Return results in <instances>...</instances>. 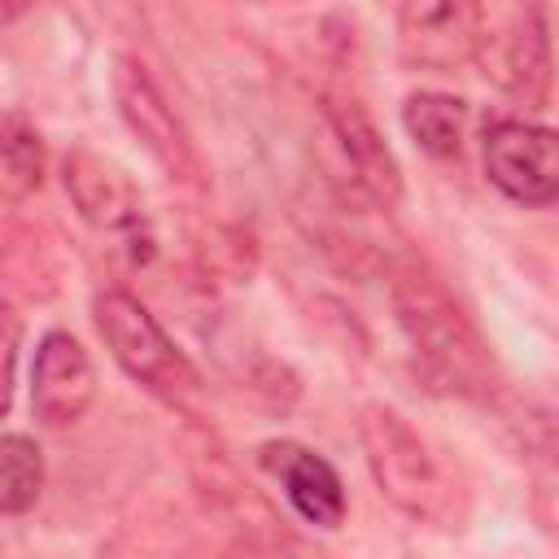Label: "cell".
<instances>
[{"instance_id": "obj_3", "label": "cell", "mask_w": 559, "mask_h": 559, "mask_svg": "<svg viewBox=\"0 0 559 559\" xmlns=\"http://www.w3.org/2000/svg\"><path fill=\"white\" fill-rule=\"evenodd\" d=\"M92 323H96L105 349L114 354V362L148 393H157L166 402H188L201 389V376L188 362V354L162 332V323L148 314V306L140 297H131L127 288H100L92 297Z\"/></svg>"}, {"instance_id": "obj_6", "label": "cell", "mask_w": 559, "mask_h": 559, "mask_svg": "<svg viewBox=\"0 0 559 559\" xmlns=\"http://www.w3.org/2000/svg\"><path fill=\"white\" fill-rule=\"evenodd\" d=\"M323 131L336 148V170L328 175L341 197L393 210L402 201V166L384 144L376 118L358 96H323Z\"/></svg>"}, {"instance_id": "obj_5", "label": "cell", "mask_w": 559, "mask_h": 559, "mask_svg": "<svg viewBox=\"0 0 559 559\" xmlns=\"http://www.w3.org/2000/svg\"><path fill=\"white\" fill-rule=\"evenodd\" d=\"M114 105H118V118L127 122V131L144 144V153L175 183L205 188V162H201V153H197L183 118L162 96V87L144 70V61L131 57V52H118L114 57Z\"/></svg>"}, {"instance_id": "obj_1", "label": "cell", "mask_w": 559, "mask_h": 559, "mask_svg": "<svg viewBox=\"0 0 559 559\" xmlns=\"http://www.w3.org/2000/svg\"><path fill=\"white\" fill-rule=\"evenodd\" d=\"M389 301L419 367L463 397H485L493 384V358L463 301L424 262L406 258L389 271Z\"/></svg>"}, {"instance_id": "obj_9", "label": "cell", "mask_w": 559, "mask_h": 559, "mask_svg": "<svg viewBox=\"0 0 559 559\" xmlns=\"http://www.w3.org/2000/svg\"><path fill=\"white\" fill-rule=\"evenodd\" d=\"M485 4L472 0H415L397 9V52L411 70H454L472 61Z\"/></svg>"}, {"instance_id": "obj_16", "label": "cell", "mask_w": 559, "mask_h": 559, "mask_svg": "<svg viewBox=\"0 0 559 559\" xmlns=\"http://www.w3.org/2000/svg\"><path fill=\"white\" fill-rule=\"evenodd\" d=\"M4 328H9V341H4V411H13V389H17V336H22V323L13 310H4Z\"/></svg>"}, {"instance_id": "obj_12", "label": "cell", "mask_w": 559, "mask_h": 559, "mask_svg": "<svg viewBox=\"0 0 559 559\" xmlns=\"http://www.w3.org/2000/svg\"><path fill=\"white\" fill-rule=\"evenodd\" d=\"M402 127L428 157H459L467 131V100L450 92H411L402 100Z\"/></svg>"}, {"instance_id": "obj_2", "label": "cell", "mask_w": 559, "mask_h": 559, "mask_svg": "<svg viewBox=\"0 0 559 559\" xmlns=\"http://www.w3.org/2000/svg\"><path fill=\"white\" fill-rule=\"evenodd\" d=\"M358 445L367 459V472L376 489L411 520L424 524H450L454 520V485L445 480L437 454L428 441L411 428L406 415H397L384 402H367L358 411Z\"/></svg>"}, {"instance_id": "obj_7", "label": "cell", "mask_w": 559, "mask_h": 559, "mask_svg": "<svg viewBox=\"0 0 559 559\" xmlns=\"http://www.w3.org/2000/svg\"><path fill=\"white\" fill-rule=\"evenodd\" d=\"M485 175L520 205L559 201V131L524 118H498L485 131Z\"/></svg>"}, {"instance_id": "obj_8", "label": "cell", "mask_w": 559, "mask_h": 559, "mask_svg": "<svg viewBox=\"0 0 559 559\" xmlns=\"http://www.w3.org/2000/svg\"><path fill=\"white\" fill-rule=\"evenodd\" d=\"M96 362L70 332H44L31 354V415L44 428H70L96 402Z\"/></svg>"}, {"instance_id": "obj_13", "label": "cell", "mask_w": 559, "mask_h": 559, "mask_svg": "<svg viewBox=\"0 0 559 559\" xmlns=\"http://www.w3.org/2000/svg\"><path fill=\"white\" fill-rule=\"evenodd\" d=\"M44 183V135L22 109H4L0 122V201L22 205Z\"/></svg>"}, {"instance_id": "obj_4", "label": "cell", "mask_w": 559, "mask_h": 559, "mask_svg": "<svg viewBox=\"0 0 559 559\" xmlns=\"http://www.w3.org/2000/svg\"><path fill=\"white\" fill-rule=\"evenodd\" d=\"M472 61L480 66V74L507 92L511 100L542 109L550 96V35H546V17L542 9H485L480 17V39Z\"/></svg>"}, {"instance_id": "obj_14", "label": "cell", "mask_w": 559, "mask_h": 559, "mask_svg": "<svg viewBox=\"0 0 559 559\" xmlns=\"http://www.w3.org/2000/svg\"><path fill=\"white\" fill-rule=\"evenodd\" d=\"M44 489V454L26 432L0 437V511L22 515L35 507Z\"/></svg>"}, {"instance_id": "obj_11", "label": "cell", "mask_w": 559, "mask_h": 559, "mask_svg": "<svg viewBox=\"0 0 559 559\" xmlns=\"http://www.w3.org/2000/svg\"><path fill=\"white\" fill-rule=\"evenodd\" d=\"M258 463L280 480L284 498L293 502V511L314 524V528H336L345 520V485L336 476V467L314 454L301 441H262L258 445Z\"/></svg>"}, {"instance_id": "obj_10", "label": "cell", "mask_w": 559, "mask_h": 559, "mask_svg": "<svg viewBox=\"0 0 559 559\" xmlns=\"http://www.w3.org/2000/svg\"><path fill=\"white\" fill-rule=\"evenodd\" d=\"M61 183H66V197L79 210V218L92 223L96 231L135 236L144 227V197L135 188V179L122 166H114L109 157H100L92 148H70L61 162Z\"/></svg>"}, {"instance_id": "obj_15", "label": "cell", "mask_w": 559, "mask_h": 559, "mask_svg": "<svg viewBox=\"0 0 559 559\" xmlns=\"http://www.w3.org/2000/svg\"><path fill=\"white\" fill-rule=\"evenodd\" d=\"M201 266L210 275H223V280H249L253 266H258V249L253 240L240 231V227H210L205 245H201Z\"/></svg>"}]
</instances>
